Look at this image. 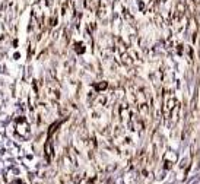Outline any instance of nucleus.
Here are the masks:
<instances>
[{
	"instance_id": "f257e3e1",
	"label": "nucleus",
	"mask_w": 200,
	"mask_h": 184,
	"mask_svg": "<svg viewBox=\"0 0 200 184\" xmlns=\"http://www.w3.org/2000/svg\"><path fill=\"white\" fill-rule=\"evenodd\" d=\"M28 129H29L28 123L24 121V120H19V124H18V127H16V131H18L21 136H26L28 135V131H29Z\"/></svg>"
},
{
	"instance_id": "f03ea898",
	"label": "nucleus",
	"mask_w": 200,
	"mask_h": 184,
	"mask_svg": "<svg viewBox=\"0 0 200 184\" xmlns=\"http://www.w3.org/2000/svg\"><path fill=\"white\" fill-rule=\"evenodd\" d=\"M178 111H180V107H178V104H175V107L172 108V121H177V116H178Z\"/></svg>"
},
{
	"instance_id": "7ed1b4c3",
	"label": "nucleus",
	"mask_w": 200,
	"mask_h": 184,
	"mask_svg": "<svg viewBox=\"0 0 200 184\" xmlns=\"http://www.w3.org/2000/svg\"><path fill=\"white\" fill-rule=\"evenodd\" d=\"M96 88H98V89H104V88H107V83L102 82V83H100V85H98Z\"/></svg>"
}]
</instances>
